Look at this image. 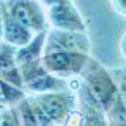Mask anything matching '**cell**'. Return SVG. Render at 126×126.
Listing matches in <instances>:
<instances>
[{
    "mask_svg": "<svg viewBox=\"0 0 126 126\" xmlns=\"http://www.w3.org/2000/svg\"><path fill=\"white\" fill-rule=\"evenodd\" d=\"M3 38V15L0 12V39Z\"/></svg>",
    "mask_w": 126,
    "mask_h": 126,
    "instance_id": "obj_21",
    "label": "cell"
},
{
    "mask_svg": "<svg viewBox=\"0 0 126 126\" xmlns=\"http://www.w3.org/2000/svg\"><path fill=\"white\" fill-rule=\"evenodd\" d=\"M79 101L82 105V121L79 126H110L106 111L85 82L79 90Z\"/></svg>",
    "mask_w": 126,
    "mask_h": 126,
    "instance_id": "obj_8",
    "label": "cell"
},
{
    "mask_svg": "<svg viewBox=\"0 0 126 126\" xmlns=\"http://www.w3.org/2000/svg\"><path fill=\"white\" fill-rule=\"evenodd\" d=\"M33 97L57 125L68 120L76 107V97L68 90L33 94Z\"/></svg>",
    "mask_w": 126,
    "mask_h": 126,
    "instance_id": "obj_6",
    "label": "cell"
},
{
    "mask_svg": "<svg viewBox=\"0 0 126 126\" xmlns=\"http://www.w3.org/2000/svg\"><path fill=\"white\" fill-rule=\"evenodd\" d=\"M15 47L4 43L0 50V79L24 90L22 73L15 59Z\"/></svg>",
    "mask_w": 126,
    "mask_h": 126,
    "instance_id": "obj_10",
    "label": "cell"
},
{
    "mask_svg": "<svg viewBox=\"0 0 126 126\" xmlns=\"http://www.w3.org/2000/svg\"><path fill=\"white\" fill-rule=\"evenodd\" d=\"M0 12L3 15V39L5 40V43L15 48H20L28 44L33 39L34 33L28 28H25L23 24L16 22L8 13L4 1L0 3Z\"/></svg>",
    "mask_w": 126,
    "mask_h": 126,
    "instance_id": "obj_9",
    "label": "cell"
},
{
    "mask_svg": "<svg viewBox=\"0 0 126 126\" xmlns=\"http://www.w3.org/2000/svg\"><path fill=\"white\" fill-rule=\"evenodd\" d=\"M120 50H121V54L126 58V32L122 34L120 39Z\"/></svg>",
    "mask_w": 126,
    "mask_h": 126,
    "instance_id": "obj_19",
    "label": "cell"
},
{
    "mask_svg": "<svg viewBox=\"0 0 126 126\" xmlns=\"http://www.w3.org/2000/svg\"><path fill=\"white\" fill-rule=\"evenodd\" d=\"M113 78L117 83L119 87V96L120 100L124 105V107L126 110V69H117L115 71Z\"/></svg>",
    "mask_w": 126,
    "mask_h": 126,
    "instance_id": "obj_17",
    "label": "cell"
},
{
    "mask_svg": "<svg viewBox=\"0 0 126 126\" xmlns=\"http://www.w3.org/2000/svg\"><path fill=\"white\" fill-rule=\"evenodd\" d=\"M47 6H53L56 4H59V3H64V1H68V0H42Z\"/></svg>",
    "mask_w": 126,
    "mask_h": 126,
    "instance_id": "obj_20",
    "label": "cell"
},
{
    "mask_svg": "<svg viewBox=\"0 0 126 126\" xmlns=\"http://www.w3.org/2000/svg\"><path fill=\"white\" fill-rule=\"evenodd\" d=\"M48 19L52 27L61 30L71 32H87L85 19L81 15L79 10L72 3V0L59 3L53 6H49Z\"/></svg>",
    "mask_w": 126,
    "mask_h": 126,
    "instance_id": "obj_7",
    "label": "cell"
},
{
    "mask_svg": "<svg viewBox=\"0 0 126 126\" xmlns=\"http://www.w3.org/2000/svg\"><path fill=\"white\" fill-rule=\"evenodd\" d=\"M0 126H20L13 106L0 107Z\"/></svg>",
    "mask_w": 126,
    "mask_h": 126,
    "instance_id": "obj_16",
    "label": "cell"
},
{
    "mask_svg": "<svg viewBox=\"0 0 126 126\" xmlns=\"http://www.w3.org/2000/svg\"><path fill=\"white\" fill-rule=\"evenodd\" d=\"M47 35H48V29L34 34L33 39L28 44L20 47V48H16L15 59H16L18 66L28 64V63L42 59V57L44 54Z\"/></svg>",
    "mask_w": 126,
    "mask_h": 126,
    "instance_id": "obj_11",
    "label": "cell"
},
{
    "mask_svg": "<svg viewBox=\"0 0 126 126\" xmlns=\"http://www.w3.org/2000/svg\"><path fill=\"white\" fill-rule=\"evenodd\" d=\"M22 78L24 83V91L32 92L33 94L67 91L68 85L66 81L49 73L42 63V59L19 66Z\"/></svg>",
    "mask_w": 126,
    "mask_h": 126,
    "instance_id": "obj_2",
    "label": "cell"
},
{
    "mask_svg": "<svg viewBox=\"0 0 126 126\" xmlns=\"http://www.w3.org/2000/svg\"><path fill=\"white\" fill-rule=\"evenodd\" d=\"M13 107L15 110L20 126H39L28 96L22 101H19L16 105H14Z\"/></svg>",
    "mask_w": 126,
    "mask_h": 126,
    "instance_id": "obj_13",
    "label": "cell"
},
{
    "mask_svg": "<svg viewBox=\"0 0 126 126\" xmlns=\"http://www.w3.org/2000/svg\"><path fill=\"white\" fill-rule=\"evenodd\" d=\"M25 91L0 79V106H14L19 101L25 98Z\"/></svg>",
    "mask_w": 126,
    "mask_h": 126,
    "instance_id": "obj_12",
    "label": "cell"
},
{
    "mask_svg": "<svg viewBox=\"0 0 126 126\" xmlns=\"http://www.w3.org/2000/svg\"><path fill=\"white\" fill-rule=\"evenodd\" d=\"M81 76L92 94L107 112L119 100V87L113 76L92 57H90Z\"/></svg>",
    "mask_w": 126,
    "mask_h": 126,
    "instance_id": "obj_1",
    "label": "cell"
},
{
    "mask_svg": "<svg viewBox=\"0 0 126 126\" xmlns=\"http://www.w3.org/2000/svg\"><path fill=\"white\" fill-rule=\"evenodd\" d=\"M106 113L110 121V126H126V110L120 100V96Z\"/></svg>",
    "mask_w": 126,
    "mask_h": 126,
    "instance_id": "obj_14",
    "label": "cell"
},
{
    "mask_svg": "<svg viewBox=\"0 0 126 126\" xmlns=\"http://www.w3.org/2000/svg\"><path fill=\"white\" fill-rule=\"evenodd\" d=\"M88 59V54L66 50H53L43 54L42 63L49 73L63 78L71 76H81Z\"/></svg>",
    "mask_w": 126,
    "mask_h": 126,
    "instance_id": "obj_3",
    "label": "cell"
},
{
    "mask_svg": "<svg viewBox=\"0 0 126 126\" xmlns=\"http://www.w3.org/2000/svg\"><path fill=\"white\" fill-rule=\"evenodd\" d=\"M29 100H30L32 107H33L35 119H37L39 126H57V124L48 116V113L43 110V107H42L37 102V100L33 96H29Z\"/></svg>",
    "mask_w": 126,
    "mask_h": 126,
    "instance_id": "obj_15",
    "label": "cell"
},
{
    "mask_svg": "<svg viewBox=\"0 0 126 126\" xmlns=\"http://www.w3.org/2000/svg\"><path fill=\"white\" fill-rule=\"evenodd\" d=\"M8 13L34 34L47 30V18L37 0H5Z\"/></svg>",
    "mask_w": 126,
    "mask_h": 126,
    "instance_id": "obj_4",
    "label": "cell"
},
{
    "mask_svg": "<svg viewBox=\"0 0 126 126\" xmlns=\"http://www.w3.org/2000/svg\"><path fill=\"white\" fill-rule=\"evenodd\" d=\"M3 46H4L3 43H0V50H1V48H3Z\"/></svg>",
    "mask_w": 126,
    "mask_h": 126,
    "instance_id": "obj_22",
    "label": "cell"
},
{
    "mask_svg": "<svg viewBox=\"0 0 126 126\" xmlns=\"http://www.w3.org/2000/svg\"><path fill=\"white\" fill-rule=\"evenodd\" d=\"M110 3L119 14L126 16V0H110Z\"/></svg>",
    "mask_w": 126,
    "mask_h": 126,
    "instance_id": "obj_18",
    "label": "cell"
},
{
    "mask_svg": "<svg viewBox=\"0 0 126 126\" xmlns=\"http://www.w3.org/2000/svg\"><path fill=\"white\" fill-rule=\"evenodd\" d=\"M53 50L76 52V53H83L90 56L91 40L88 35L83 32L61 30L53 28L48 30L44 53Z\"/></svg>",
    "mask_w": 126,
    "mask_h": 126,
    "instance_id": "obj_5",
    "label": "cell"
}]
</instances>
